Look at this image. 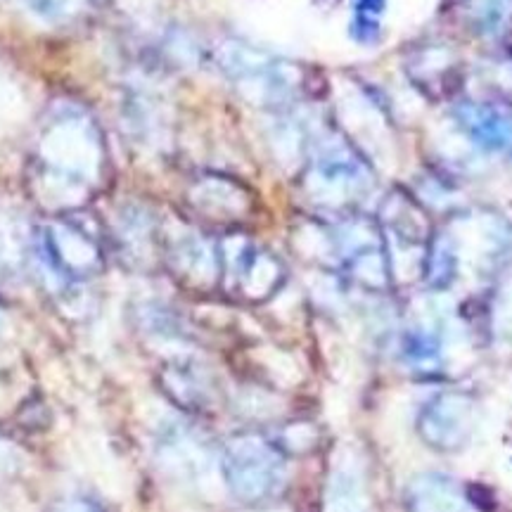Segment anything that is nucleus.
<instances>
[{
	"label": "nucleus",
	"mask_w": 512,
	"mask_h": 512,
	"mask_svg": "<svg viewBox=\"0 0 512 512\" xmlns=\"http://www.w3.org/2000/svg\"><path fill=\"white\" fill-rule=\"evenodd\" d=\"M55 512H100L98 505L88 498H69L67 503H62Z\"/></svg>",
	"instance_id": "8"
},
{
	"label": "nucleus",
	"mask_w": 512,
	"mask_h": 512,
	"mask_svg": "<svg viewBox=\"0 0 512 512\" xmlns=\"http://www.w3.org/2000/svg\"><path fill=\"white\" fill-rule=\"evenodd\" d=\"M235 278L245 292L264 294L275 280H278V266L268 259L266 254L256 252L252 247H245L235 256Z\"/></svg>",
	"instance_id": "5"
},
{
	"label": "nucleus",
	"mask_w": 512,
	"mask_h": 512,
	"mask_svg": "<svg viewBox=\"0 0 512 512\" xmlns=\"http://www.w3.org/2000/svg\"><path fill=\"white\" fill-rule=\"evenodd\" d=\"M41 174L55 195L67 202L83 197L100 174L102 145L93 121L79 110H64L46 128L41 140Z\"/></svg>",
	"instance_id": "1"
},
{
	"label": "nucleus",
	"mask_w": 512,
	"mask_h": 512,
	"mask_svg": "<svg viewBox=\"0 0 512 512\" xmlns=\"http://www.w3.org/2000/svg\"><path fill=\"white\" fill-rule=\"evenodd\" d=\"M223 477L242 501H266L283 489L287 458L278 441L261 434H240L223 448Z\"/></svg>",
	"instance_id": "2"
},
{
	"label": "nucleus",
	"mask_w": 512,
	"mask_h": 512,
	"mask_svg": "<svg viewBox=\"0 0 512 512\" xmlns=\"http://www.w3.org/2000/svg\"><path fill=\"white\" fill-rule=\"evenodd\" d=\"M24 3H27L31 15L48 24H60L79 12L83 0H24Z\"/></svg>",
	"instance_id": "6"
},
{
	"label": "nucleus",
	"mask_w": 512,
	"mask_h": 512,
	"mask_svg": "<svg viewBox=\"0 0 512 512\" xmlns=\"http://www.w3.org/2000/svg\"><path fill=\"white\" fill-rule=\"evenodd\" d=\"M475 413L463 394H437L418 413V432L437 451H456L470 439Z\"/></svg>",
	"instance_id": "4"
},
{
	"label": "nucleus",
	"mask_w": 512,
	"mask_h": 512,
	"mask_svg": "<svg viewBox=\"0 0 512 512\" xmlns=\"http://www.w3.org/2000/svg\"><path fill=\"white\" fill-rule=\"evenodd\" d=\"M382 0H356V15L363 17V24L370 22V17L380 15Z\"/></svg>",
	"instance_id": "9"
},
{
	"label": "nucleus",
	"mask_w": 512,
	"mask_h": 512,
	"mask_svg": "<svg viewBox=\"0 0 512 512\" xmlns=\"http://www.w3.org/2000/svg\"><path fill=\"white\" fill-rule=\"evenodd\" d=\"M406 354L415 363V366H430V363H434L439 358V347H437V342H434V337L420 335L418 332V335L408 337Z\"/></svg>",
	"instance_id": "7"
},
{
	"label": "nucleus",
	"mask_w": 512,
	"mask_h": 512,
	"mask_svg": "<svg viewBox=\"0 0 512 512\" xmlns=\"http://www.w3.org/2000/svg\"><path fill=\"white\" fill-rule=\"evenodd\" d=\"M38 266L60 290L91 280L102 266V252L95 238L76 223L60 221L43 226L36 235Z\"/></svg>",
	"instance_id": "3"
}]
</instances>
